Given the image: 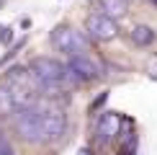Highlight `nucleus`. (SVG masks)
<instances>
[{
	"label": "nucleus",
	"mask_w": 157,
	"mask_h": 155,
	"mask_svg": "<svg viewBox=\"0 0 157 155\" xmlns=\"http://www.w3.org/2000/svg\"><path fill=\"white\" fill-rule=\"evenodd\" d=\"M13 129L18 132L21 140L31 142V145L57 142L67 132V114L54 103L36 101L34 106L13 114Z\"/></svg>",
	"instance_id": "nucleus-1"
},
{
	"label": "nucleus",
	"mask_w": 157,
	"mask_h": 155,
	"mask_svg": "<svg viewBox=\"0 0 157 155\" xmlns=\"http://www.w3.org/2000/svg\"><path fill=\"white\" fill-rule=\"evenodd\" d=\"M52 44H54L59 52L72 60V57H85L88 54V36L82 34V31L72 29V26H59V29H54V34H52Z\"/></svg>",
	"instance_id": "nucleus-2"
},
{
	"label": "nucleus",
	"mask_w": 157,
	"mask_h": 155,
	"mask_svg": "<svg viewBox=\"0 0 157 155\" xmlns=\"http://www.w3.org/2000/svg\"><path fill=\"white\" fill-rule=\"evenodd\" d=\"M85 31H88V36L95 39V42H111V39L119 36V23H116L113 18L103 16V13H93V16H88Z\"/></svg>",
	"instance_id": "nucleus-3"
},
{
	"label": "nucleus",
	"mask_w": 157,
	"mask_h": 155,
	"mask_svg": "<svg viewBox=\"0 0 157 155\" xmlns=\"http://www.w3.org/2000/svg\"><path fill=\"white\" fill-rule=\"evenodd\" d=\"M67 73L75 83H85V80H93V78L101 75V65H98L90 54L85 57H72L67 62Z\"/></svg>",
	"instance_id": "nucleus-4"
},
{
	"label": "nucleus",
	"mask_w": 157,
	"mask_h": 155,
	"mask_svg": "<svg viewBox=\"0 0 157 155\" xmlns=\"http://www.w3.org/2000/svg\"><path fill=\"white\" fill-rule=\"evenodd\" d=\"M119 134V116L116 114H103L95 124V140L98 142H111Z\"/></svg>",
	"instance_id": "nucleus-5"
},
{
	"label": "nucleus",
	"mask_w": 157,
	"mask_h": 155,
	"mask_svg": "<svg viewBox=\"0 0 157 155\" xmlns=\"http://www.w3.org/2000/svg\"><path fill=\"white\" fill-rule=\"evenodd\" d=\"M98 13H103V16H108V18H121V16H126V10H129V0H98Z\"/></svg>",
	"instance_id": "nucleus-6"
},
{
	"label": "nucleus",
	"mask_w": 157,
	"mask_h": 155,
	"mask_svg": "<svg viewBox=\"0 0 157 155\" xmlns=\"http://www.w3.org/2000/svg\"><path fill=\"white\" fill-rule=\"evenodd\" d=\"M129 39H132L136 47H149V44L155 42V29H149V26L139 23V26H134V29H132Z\"/></svg>",
	"instance_id": "nucleus-7"
},
{
	"label": "nucleus",
	"mask_w": 157,
	"mask_h": 155,
	"mask_svg": "<svg viewBox=\"0 0 157 155\" xmlns=\"http://www.w3.org/2000/svg\"><path fill=\"white\" fill-rule=\"evenodd\" d=\"M0 155H13V147L5 142V137L0 134Z\"/></svg>",
	"instance_id": "nucleus-8"
}]
</instances>
